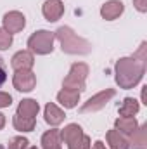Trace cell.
<instances>
[{"label": "cell", "mask_w": 147, "mask_h": 149, "mask_svg": "<svg viewBox=\"0 0 147 149\" xmlns=\"http://www.w3.org/2000/svg\"><path fill=\"white\" fill-rule=\"evenodd\" d=\"M10 104H12V97H10L7 92H0V109L9 108Z\"/></svg>", "instance_id": "obj_23"}, {"label": "cell", "mask_w": 147, "mask_h": 149, "mask_svg": "<svg viewBox=\"0 0 147 149\" xmlns=\"http://www.w3.org/2000/svg\"><path fill=\"white\" fill-rule=\"evenodd\" d=\"M88 76V66L85 63H74L69 70V73L66 74L64 81H62V88L66 90H74V92H83L85 90V80Z\"/></svg>", "instance_id": "obj_4"}, {"label": "cell", "mask_w": 147, "mask_h": 149, "mask_svg": "<svg viewBox=\"0 0 147 149\" xmlns=\"http://www.w3.org/2000/svg\"><path fill=\"white\" fill-rule=\"evenodd\" d=\"M57 101H59V102H61V106H64L66 109H73L74 106L80 102V92L62 88V90L57 94Z\"/></svg>", "instance_id": "obj_17"}, {"label": "cell", "mask_w": 147, "mask_h": 149, "mask_svg": "<svg viewBox=\"0 0 147 149\" xmlns=\"http://www.w3.org/2000/svg\"><path fill=\"white\" fill-rule=\"evenodd\" d=\"M139 109H140L139 102L133 97H126V99H123V102L119 106V116H133L139 113Z\"/></svg>", "instance_id": "obj_20"}, {"label": "cell", "mask_w": 147, "mask_h": 149, "mask_svg": "<svg viewBox=\"0 0 147 149\" xmlns=\"http://www.w3.org/2000/svg\"><path fill=\"white\" fill-rule=\"evenodd\" d=\"M12 125L16 130L19 132H31L37 125V120L35 118H28V116H19V114H14L12 118Z\"/></svg>", "instance_id": "obj_19"}, {"label": "cell", "mask_w": 147, "mask_h": 149, "mask_svg": "<svg viewBox=\"0 0 147 149\" xmlns=\"http://www.w3.org/2000/svg\"><path fill=\"white\" fill-rule=\"evenodd\" d=\"M28 149H38V148H28Z\"/></svg>", "instance_id": "obj_28"}, {"label": "cell", "mask_w": 147, "mask_h": 149, "mask_svg": "<svg viewBox=\"0 0 147 149\" xmlns=\"http://www.w3.org/2000/svg\"><path fill=\"white\" fill-rule=\"evenodd\" d=\"M116 95V90L114 88H106V90H102V92H99V94H95V95H92L81 108H80V113L81 114H85V113H95V111H101V109H104L106 108V104L109 102L111 99Z\"/></svg>", "instance_id": "obj_6"}, {"label": "cell", "mask_w": 147, "mask_h": 149, "mask_svg": "<svg viewBox=\"0 0 147 149\" xmlns=\"http://www.w3.org/2000/svg\"><path fill=\"white\" fill-rule=\"evenodd\" d=\"M12 45V35L9 31H5L3 28H0V50H5Z\"/></svg>", "instance_id": "obj_22"}, {"label": "cell", "mask_w": 147, "mask_h": 149, "mask_svg": "<svg viewBox=\"0 0 147 149\" xmlns=\"http://www.w3.org/2000/svg\"><path fill=\"white\" fill-rule=\"evenodd\" d=\"M43 116H45V121H47L50 127H57V125H61V123L64 121V118H66L64 111H62L61 108H57L54 102H49V104L45 106Z\"/></svg>", "instance_id": "obj_12"}, {"label": "cell", "mask_w": 147, "mask_h": 149, "mask_svg": "<svg viewBox=\"0 0 147 149\" xmlns=\"http://www.w3.org/2000/svg\"><path fill=\"white\" fill-rule=\"evenodd\" d=\"M5 80H7V70H5V63H3V59L0 57V87L5 83Z\"/></svg>", "instance_id": "obj_24"}, {"label": "cell", "mask_w": 147, "mask_h": 149, "mask_svg": "<svg viewBox=\"0 0 147 149\" xmlns=\"http://www.w3.org/2000/svg\"><path fill=\"white\" fill-rule=\"evenodd\" d=\"M61 135H59V130L57 128H52V130H47L43 135H42V148L43 149H61Z\"/></svg>", "instance_id": "obj_18"}, {"label": "cell", "mask_w": 147, "mask_h": 149, "mask_svg": "<svg viewBox=\"0 0 147 149\" xmlns=\"http://www.w3.org/2000/svg\"><path fill=\"white\" fill-rule=\"evenodd\" d=\"M42 14L49 23H55L64 14V3L61 0H47L42 7Z\"/></svg>", "instance_id": "obj_10"}, {"label": "cell", "mask_w": 147, "mask_h": 149, "mask_svg": "<svg viewBox=\"0 0 147 149\" xmlns=\"http://www.w3.org/2000/svg\"><path fill=\"white\" fill-rule=\"evenodd\" d=\"M30 141L26 139V137H12L10 141H9V146L7 149H28L30 146Z\"/></svg>", "instance_id": "obj_21"}, {"label": "cell", "mask_w": 147, "mask_h": 149, "mask_svg": "<svg viewBox=\"0 0 147 149\" xmlns=\"http://www.w3.org/2000/svg\"><path fill=\"white\" fill-rule=\"evenodd\" d=\"M12 83H14V88L19 92H31L37 85V76L31 70L16 71L14 78H12Z\"/></svg>", "instance_id": "obj_8"}, {"label": "cell", "mask_w": 147, "mask_h": 149, "mask_svg": "<svg viewBox=\"0 0 147 149\" xmlns=\"http://www.w3.org/2000/svg\"><path fill=\"white\" fill-rule=\"evenodd\" d=\"M3 127H5V114H2V113H0V130H2Z\"/></svg>", "instance_id": "obj_27"}, {"label": "cell", "mask_w": 147, "mask_h": 149, "mask_svg": "<svg viewBox=\"0 0 147 149\" xmlns=\"http://www.w3.org/2000/svg\"><path fill=\"white\" fill-rule=\"evenodd\" d=\"M40 111V104H38L35 99H23L17 106V111L16 114L19 116H28V118H35Z\"/></svg>", "instance_id": "obj_15"}, {"label": "cell", "mask_w": 147, "mask_h": 149, "mask_svg": "<svg viewBox=\"0 0 147 149\" xmlns=\"http://www.w3.org/2000/svg\"><path fill=\"white\" fill-rule=\"evenodd\" d=\"M90 149H106V146H104L102 141H97V142H94V146H92Z\"/></svg>", "instance_id": "obj_26"}, {"label": "cell", "mask_w": 147, "mask_h": 149, "mask_svg": "<svg viewBox=\"0 0 147 149\" xmlns=\"http://www.w3.org/2000/svg\"><path fill=\"white\" fill-rule=\"evenodd\" d=\"M133 5L139 12H146L147 10V0H133Z\"/></svg>", "instance_id": "obj_25"}, {"label": "cell", "mask_w": 147, "mask_h": 149, "mask_svg": "<svg viewBox=\"0 0 147 149\" xmlns=\"http://www.w3.org/2000/svg\"><path fill=\"white\" fill-rule=\"evenodd\" d=\"M61 142L68 144V149H90L92 142L90 137L83 134V128L76 123H69L64 127V130L59 132Z\"/></svg>", "instance_id": "obj_3"}, {"label": "cell", "mask_w": 147, "mask_h": 149, "mask_svg": "<svg viewBox=\"0 0 147 149\" xmlns=\"http://www.w3.org/2000/svg\"><path fill=\"white\" fill-rule=\"evenodd\" d=\"M54 33L52 31H47V30H38L35 31L31 37L28 38V47H30V52L38 54V56H47L54 50Z\"/></svg>", "instance_id": "obj_5"}, {"label": "cell", "mask_w": 147, "mask_h": 149, "mask_svg": "<svg viewBox=\"0 0 147 149\" xmlns=\"http://www.w3.org/2000/svg\"><path fill=\"white\" fill-rule=\"evenodd\" d=\"M123 10H125V5L121 0H109L101 7V16L106 21H114L123 14Z\"/></svg>", "instance_id": "obj_11"}, {"label": "cell", "mask_w": 147, "mask_h": 149, "mask_svg": "<svg viewBox=\"0 0 147 149\" xmlns=\"http://www.w3.org/2000/svg\"><path fill=\"white\" fill-rule=\"evenodd\" d=\"M2 21H3V30L9 31L10 35L23 31V28L26 26V17H24V14L19 12V10H10V12H7Z\"/></svg>", "instance_id": "obj_7"}, {"label": "cell", "mask_w": 147, "mask_h": 149, "mask_svg": "<svg viewBox=\"0 0 147 149\" xmlns=\"http://www.w3.org/2000/svg\"><path fill=\"white\" fill-rule=\"evenodd\" d=\"M137 127H139V123H137L135 116H119L114 121V128L118 132H121L123 135H132L137 130Z\"/></svg>", "instance_id": "obj_13"}, {"label": "cell", "mask_w": 147, "mask_h": 149, "mask_svg": "<svg viewBox=\"0 0 147 149\" xmlns=\"http://www.w3.org/2000/svg\"><path fill=\"white\" fill-rule=\"evenodd\" d=\"M146 73V61L137 59L135 56L130 57H121L116 61L114 66V78L116 83L119 85V88H133L140 83V80L144 78Z\"/></svg>", "instance_id": "obj_1"}, {"label": "cell", "mask_w": 147, "mask_h": 149, "mask_svg": "<svg viewBox=\"0 0 147 149\" xmlns=\"http://www.w3.org/2000/svg\"><path fill=\"white\" fill-rule=\"evenodd\" d=\"M128 142L133 149H147V125L137 127V130L130 135Z\"/></svg>", "instance_id": "obj_16"}, {"label": "cell", "mask_w": 147, "mask_h": 149, "mask_svg": "<svg viewBox=\"0 0 147 149\" xmlns=\"http://www.w3.org/2000/svg\"><path fill=\"white\" fill-rule=\"evenodd\" d=\"M54 37L59 40L61 49H62L64 54H69V56H87V54L92 52V43L88 40H85V38L78 37L73 31V28H69V26L57 28Z\"/></svg>", "instance_id": "obj_2"}, {"label": "cell", "mask_w": 147, "mask_h": 149, "mask_svg": "<svg viewBox=\"0 0 147 149\" xmlns=\"http://www.w3.org/2000/svg\"><path fill=\"white\" fill-rule=\"evenodd\" d=\"M35 64V57H33V52L30 50H19L12 56L10 59V66L16 70V71H26V70H31Z\"/></svg>", "instance_id": "obj_9"}, {"label": "cell", "mask_w": 147, "mask_h": 149, "mask_svg": "<svg viewBox=\"0 0 147 149\" xmlns=\"http://www.w3.org/2000/svg\"><path fill=\"white\" fill-rule=\"evenodd\" d=\"M106 139H107L109 149H130V142H128L126 135H123L116 128H112L106 134Z\"/></svg>", "instance_id": "obj_14"}]
</instances>
